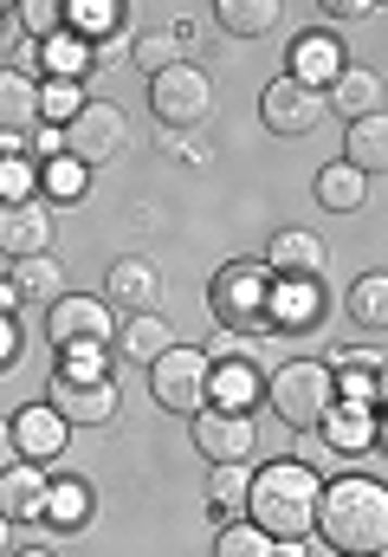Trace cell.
<instances>
[{"mask_svg": "<svg viewBox=\"0 0 388 557\" xmlns=\"http://www.w3.org/2000/svg\"><path fill=\"white\" fill-rule=\"evenodd\" d=\"M337 557H383L388 552V493L370 473H343L317 486V525Z\"/></svg>", "mask_w": 388, "mask_h": 557, "instance_id": "6da1fadb", "label": "cell"}, {"mask_svg": "<svg viewBox=\"0 0 388 557\" xmlns=\"http://www.w3.org/2000/svg\"><path fill=\"white\" fill-rule=\"evenodd\" d=\"M317 473L311 467H298V460H272V467H259L253 486H247V512H253V525L272 539V545H298V539H311V525H317Z\"/></svg>", "mask_w": 388, "mask_h": 557, "instance_id": "7a4b0ae2", "label": "cell"}, {"mask_svg": "<svg viewBox=\"0 0 388 557\" xmlns=\"http://www.w3.org/2000/svg\"><path fill=\"white\" fill-rule=\"evenodd\" d=\"M265 403H272V416L285 428L311 434L317 421L330 416V403H337V370L317 363V357H291V363H278L265 376Z\"/></svg>", "mask_w": 388, "mask_h": 557, "instance_id": "3957f363", "label": "cell"}, {"mask_svg": "<svg viewBox=\"0 0 388 557\" xmlns=\"http://www.w3.org/2000/svg\"><path fill=\"white\" fill-rule=\"evenodd\" d=\"M46 409L65 421V428H104V421L117 416V389L104 383L98 357H91V350H78V357H65V363L52 370Z\"/></svg>", "mask_w": 388, "mask_h": 557, "instance_id": "277c9868", "label": "cell"}, {"mask_svg": "<svg viewBox=\"0 0 388 557\" xmlns=\"http://www.w3.org/2000/svg\"><path fill=\"white\" fill-rule=\"evenodd\" d=\"M149 111H155L162 131H195V124H208V111H214L208 72L188 65V59L168 65V72H155V78H149Z\"/></svg>", "mask_w": 388, "mask_h": 557, "instance_id": "5b68a950", "label": "cell"}, {"mask_svg": "<svg viewBox=\"0 0 388 557\" xmlns=\"http://www.w3.org/2000/svg\"><path fill=\"white\" fill-rule=\"evenodd\" d=\"M208 305H214L221 331H240V337H253V331H265L272 278H265V267H221V273H214V285H208Z\"/></svg>", "mask_w": 388, "mask_h": 557, "instance_id": "8992f818", "label": "cell"}, {"mask_svg": "<svg viewBox=\"0 0 388 557\" xmlns=\"http://www.w3.org/2000/svg\"><path fill=\"white\" fill-rule=\"evenodd\" d=\"M149 389L168 416H201L208 409V357L188 350V344H168L155 363H149Z\"/></svg>", "mask_w": 388, "mask_h": 557, "instance_id": "52a82bcc", "label": "cell"}, {"mask_svg": "<svg viewBox=\"0 0 388 557\" xmlns=\"http://www.w3.org/2000/svg\"><path fill=\"white\" fill-rule=\"evenodd\" d=\"M46 337H52L59 350H104V344L117 337V318H111V305H104V298L65 292V298H52V305H46Z\"/></svg>", "mask_w": 388, "mask_h": 557, "instance_id": "ba28073f", "label": "cell"}, {"mask_svg": "<svg viewBox=\"0 0 388 557\" xmlns=\"http://www.w3.org/2000/svg\"><path fill=\"white\" fill-rule=\"evenodd\" d=\"M129 143V117H124V104H104V98H91L72 124H65V156L72 162H111L117 149Z\"/></svg>", "mask_w": 388, "mask_h": 557, "instance_id": "9c48e42d", "label": "cell"}, {"mask_svg": "<svg viewBox=\"0 0 388 557\" xmlns=\"http://www.w3.org/2000/svg\"><path fill=\"white\" fill-rule=\"evenodd\" d=\"M265 350H259L253 337L234 350V357H221V363H208V396H221V409L227 416H247L259 396H265Z\"/></svg>", "mask_w": 388, "mask_h": 557, "instance_id": "30bf717a", "label": "cell"}, {"mask_svg": "<svg viewBox=\"0 0 388 557\" xmlns=\"http://www.w3.org/2000/svg\"><path fill=\"white\" fill-rule=\"evenodd\" d=\"M259 117L272 137H311L324 124V91H304L298 78H272L259 91Z\"/></svg>", "mask_w": 388, "mask_h": 557, "instance_id": "8fae6325", "label": "cell"}, {"mask_svg": "<svg viewBox=\"0 0 388 557\" xmlns=\"http://www.w3.org/2000/svg\"><path fill=\"white\" fill-rule=\"evenodd\" d=\"M195 421V447L214 460V467H247L253 460V447H259V434H253V416H227V409H201V416H188Z\"/></svg>", "mask_w": 388, "mask_h": 557, "instance_id": "7c38bea8", "label": "cell"}, {"mask_svg": "<svg viewBox=\"0 0 388 557\" xmlns=\"http://www.w3.org/2000/svg\"><path fill=\"white\" fill-rule=\"evenodd\" d=\"M324 318V298H317V278H272V305H265V331H311Z\"/></svg>", "mask_w": 388, "mask_h": 557, "instance_id": "4fadbf2b", "label": "cell"}, {"mask_svg": "<svg viewBox=\"0 0 388 557\" xmlns=\"http://www.w3.org/2000/svg\"><path fill=\"white\" fill-rule=\"evenodd\" d=\"M343 65H350V59H343V39L317 26V33H304V39L291 46V72H285V78H298L304 91H330V78H337Z\"/></svg>", "mask_w": 388, "mask_h": 557, "instance_id": "5bb4252c", "label": "cell"}, {"mask_svg": "<svg viewBox=\"0 0 388 557\" xmlns=\"http://www.w3.org/2000/svg\"><path fill=\"white\" fill-rule=\"evenodd\" d=\"M52 247V214L46 201H20V208H0V253L7 260H33Z\"/></svg>", "mask_w": 388, "mask_h": 557, "instance_id": "9a60e30c", "label": "cell"}, {"mask_svg": "<svg viewBox=\"0 0 388 557\" xmlns=\"http://www.w3.org/2000/svg\"><path fill=\"white\" fill-rule=\"evenodd\" d=\"M7 428H13L20 460H33V467H46V460H59V454H65V421L52 416L46 403H26V409L7 421Z\"/></svg>", "mask_w": 388, "mask_h": 557, "instance_id": "2e32d148", "label": "cell"}, {"mask_svg": "<svg viewBox=\"0 0 388 557\" xmlns=\"http://www.w3.org/2000/svg\"><path fill=\"white\" fill-rule=\"evenodd\" d=\"M272 278H324L330 267V247L317 240V234H304V227H285V234H272Z\"/></svg>", "mask_w": 388, "mask_h": 557, "instance_id": "e0dca14e", "label": "cell"}, {"mask_svg": "<svg viewBox=\"0 0 388 557\" xmlns=\"http://www.w3.org/2000/svg\"><path fill=\"white\" fill-rule=\"evenodd\" d=\"M0 512H7L13 525L39 519V512H46V467H33V460H13V467L0 473Z\"/></svg>", "mask_w": 388, "mask_h": 557, "instance_id": "ac0fdd59", "label": "cell"}, {"mask_svg": "<svg viewBox=\"0 0 388 557\" xmlns=\"http://www.w3.org/2000/svg\"><path fill=\"white\" fill-rule=\"evenodd\" d=\"M33 124H39V85L13 65H0V137H33Z\"/></svg>", "mask_w": 388, "mask_h": 557, "instance_id": "d6986e66", "label": "cell"}, {"mask_svg": "<svg viewBox=\"0 0 388 557\" xmlns=\"http://www.w3.org/2000/svg\"><path fill=\"white\" fill-rule=\"evenodd\" d=\"M324 428V447H337V454H363L370 441H376V409H356V403H330V416L317 421Z\"/></svg>", "mask_w": 388, "mask_h": 557, "instance_id": "ffe728a7", "label": "cell"}, {"mask_svg": "<svg viewBox=\"0 0 388 557\" xmlns=\"http://www.w3.org/2000/svg\"><path fill=\"white\" fill-rule=\"evenodd\" d=\"M343 162L370 182V175H383L388 169V117L376 111V117H356L350 124V137H343Z\"/></svg>", "mask_w": 388, "mask_h": 557, "instance_id": "44dd1931", "label": "cell"}, {"mask_svg": "<svg viewBox=\"0 0 388 557\" xmlns=\"http://www.w3.org/2000/svg\"><path fill=\"white\" fill-rule=\"evenodd\" d=\"M330 104L356 124V117H376L383 111V78L376 72H363V65H343L337 78H330Z\"/></svg>", "mask_w": 388, "mask_h": 557, "instance_id": "7402d4cb", "label": "cell"}, {"mask_svg": "<svg viewBox=\"0 0 388 557\" xmlns=\"http://www.w3.org/2000/svg\"><path fill=\"white\" fill-rule=\"evenodd\" d=\"M46 525H59V532H85L91 525V486L85 480H46V512H39Z\"/></svg>", "mask_w": 388, "mask_h": 557, "instance_id": "603a6c76", "label": "cell"}, {"mask_svg": "<svg viewBox=\"0 0 388 557\" xmlns=\"http://www.w3.org/2000/svg\"><path fill=\"white\" fill-rule=\"evenodd\" d=\"M168 344H175V331H168V324H162L155 311H129L124 331H117V357L142 363V370H149V363H155V357H162Z\"/></svg>", "mask_w": 388, "mask_h": 557, "instance_id": "cb8c5ba5", "label": "cell"}, {"mask_svg": "<svg viewBox=\"0 0 388 557\" xmlns=\"http://www.w3.org/2000/svg\"><path fill=\"white\" fill-rule=\"evenodd\" d=\"M13 298L20 305H52V298H65V273H59V260L52 253H33V260H13Z\"/></svg>", "mask_w": 388, "mask_h": 557, "instance_id": "d4e9b609", "label": "cell"}, {"mask_svg": "<svg viewBox=\"0 0 388 557\" xmlns=\"http://www.w3.org/2000/svg\"><path fill=\"white\" fill-rule=\"evenodd\" d=\"M155 292H162V278H155V267H149V260H117V267L104 273V305L117 298L124 311H142Z\"/></svg>", "mask_w": 388, "mask_h": 557, "instance_id": "484cf974", "label": "cell"}, {"mask_svg": "<svg viewBox=\"0 0 388 557\" xmlns=\"http://www.w3.org/2000/svg\"><path fill=\"white\" fill-rule=\"evenodd\" d=\"M39 59H46V72H52V78H72V85H85V72L98 65V52H91L78 33H65V26H59L52 39H39Z\"/></svg>", "mask_w": 388, "mask_h": 557, "instance_id": "4316f807", "label": "cell"}, {"mask_svg": "<svg viewBox=\"0 0 388 557\" xmlns=\"http://www.w3.org/2000/svg\"><path fill=\"white\" fill-rule=\"evenodd\" d=\"M188 46H195V33H188V26H175V33H168V26H155V33H142V39L129 46V59H136V65L155 78V72L182 65V52H188Z\"/></svg>", "mask_w": 388, "mask_h": 557, "instance_id": "83f0119b", "label": "cell"}, {"mask_svg": "<svg viewBox=\"0 0 388 557\" xmlns=\"http://www.w3.org/2000/svg\"><path fill=\"white\" fill-rule=\"evenodd\" d=\"M311 195H317L324 208H337V214H356V208H363V195H370V182H363L350 162H330V169H317Z\"/></svg>", "mask_w": 388, "mask_h": 557, "instance_id": "f1b7e54d", "label": "cell"}, {"mask_svg": "<svg viewBox=\"0 0 388 557\" xmlns=\"http://www.w3.org/2000/svg\"><path fill=\"white\" fill-rule=\"evenodd\" d=\"M350 318H356V331L383 337V324H388V278L383 273H363L350 285Z\"/></svg>", "mask_w": 388, "mask_h": 557, "instance_id": "f546056e", "label": "cell"}, {"mask_svg": "<svg viewBox=\"0 0 388 557\" xmlns=\"http://www.w3.org/2000/svg\"><path fill=\"white\" fill-rule=\"evenodd\" d=\"M85 104H91V98H85V85H72V78H46V85H39V117H46L52 131H65Z\"/></svg>", "mask_w": 388, "mask_h": 557, "instance_id": "4dcf8cb0", "label": "cell"}, {"mask_svg": "<svg viewBox=\"0 0 388 557\" xmlns=\"http://www.w3.org/2000/svg\"><path fill=\"white\" fill-rule=\"evenodd\" d=\"M221 26L240 39H259L278 26V0H221Z\"/></svg>", "mask_w": 388, "mask_h": 557, "instance_id": "1f68e13d", "label": "cell"}, {"mask_svg": "<svg viewBox=\"0 0 388 557\" xmlns=\"http://www.w3.org/2000/svg\"><path fill=\"white\" fill-rule=\"evenodd\" d=\"M39 195V162L20 149V156H0V208H20Z\"/></svg>", "mask_w": 388, "mask_h": 557, "instance_id": "d6a6232c", "label": "cell"}, {"mask_svg": "<svg viewBox=\"0 0 388 557\" xmlns=\"http://www.w3.org/2000/svg\"><path fill=\"white\" fill-rule=\"evenodd\" d=\"M111 26H117V7H111V0H72V7H65V33H78L85 46L104 39Z\"/></svg>", "mask_w": 388, "mask_h": 557, "instance_id": "836d02e7", "label": "cell"}, {"mask_svg": "<svg viewBox=\"0 0 388 557\" xmlns=\"http://www.w3.org/2000/svg\"><path fill=\"white\" fill-rule=\"evenodd\" d=\"M247 486H253L247 467H214L208 473V506L214 512H247Z\"/></svg>", "mask_w": 388, "mask_h": 557, "instance_id": "e575fe53", "label": "cell"}, {"mask_svg": "<svg viewBox=\"0 0 388 557\" xmlns=\"http://www.w3.org/2000/svg\"><path fill=\"white\" fill-rule=\"evenodd\" d=\"M214 557H278V545L259 532L253 519L247 525H221V539H214Z\"/></svg>", "mask_w": 388, "mask_h": 557, "instance_id": "d590c367", "label": "cell"}, {"mask_svg": "<svg viewBox=\"0 0 388 557\" xmlns=\"http://www.w3.org/2000/svg\"><path fill=\"white\" fill-rule=\"evenodd\" d=\"M39 195H52V201H78V195H85V162H72V156L46 162V169H39Z\"/></svg>", "mask_w": 388, "mask_h": 557, "instance_id": "8d00e7d4", "label": "cell"}, {"mask_svg": "<svg viewBox=\"0 0 388 557\" xmlns=\"http://www.w3.org/2000/svg\"><path fill=\"white\" fill-rule=\"evenodd\" d=\"M337 396L356 403V409H376L383 403V370H343L337 376Z\"/></svg>", "mask_w": 388, "mask_h": 557, "instance_id": "74e56055", "label": "cell"}, {"mask_svg": "<svg viewBox=\"0 0 388 557\" xmlns=\"http://www.w3.org/2000/svg\"><path fill=\"white\" fill-rule=\"evenodd\" d=\"M20 26L39 33V39H52V33L65 26V7H52V0H26V7H20Z\"/></svg>", "mask_w": 388, "mask_h": 557, "instance_id": "f35d334b", "label": "cell"}, {"mask_svg": "<svg viewBox=\"0 0 388 557\" xmlns=\"http://www.w3.org/2000/svg\"><path fill=\"white\" fill-rule=\"evenodd\" d=\"M26 156H33V162H59V156H65V131H52V124L33 131V137H26Z\"/></svg>", "mask_w": 388, "mask_h": 557, "instance_id": "ab89813d", "label": "cell"}, {"mask_svg": "<svg viewBox=\"0 0 388 557\" xmlns=\"http://www.w3.org/2000/svg\"><path fill=\"white\" fill-rule=\"evenodd\" d=\"M20 357V324H13V311H0V370Z\"/></svg>", "mask_w": 388, "mask_h": 557, "instance_id": "60d3db41", "label": "cell"}, {"mask_svg": "<svg viewBox=\"0 0 388 557\" xmlns=\"http://www.w3.org/2000/svg\"><path fill=\"white\" fill-rule=\"evenodd\" d=\"M298 454H304V460H298V467H317V460H324V454H330V447H324V434H317V428H311V434H298Z\"/></svg>", "mask_w": 388, "mask_h": 557, "instance_id": "b9f144b4", "label": "cell"}, {"mask_svg": "<svg viewBox=\"0 0 388 557\" xmlns=\"http://www.w3.org/2000/svg\"><path fill=\"white\" fill-rule=\"evenodd\" d=\"M13 460H20V447H13V428H7V421H0V473H7V467H13Z\"/></svg>", "mask_w": 388, "mask_h": 557, "instance_id": "7bdbcfd3", "label": "cell"}, {"mask_svg": "<svg viewBox=\"0 0 388 557\" xmlns=\"http://www.w3.org/2000/svg\"><path fill=\"white\" fill-rule=\"evenodd\" d=\"M350 370H383V350H350Z\"/></svg>", "mask_w": 388, "mask_h": 557, "instance_id": "ee69618b", "label": "cell"}, {"mask_svg": "<svg viewBox=\"0 0 388 557\" xmlns=\"http://www.w3.org/2000/svg\"><path fill=\"white\" fill-rule=\"evenodd\" d=\"M13 552V519H7V512H0V557Z\"/></svg>", "mask_w": 388, "mask_h": 557, "instance_id": "f6af8a7d", "label": "cell"}, {"mask_svg": "<svg viewBox=\"0 0 388 557\" xmlns=\"http://www.w3.org/2000/svg\"><path fill=\"white\" fill-rule=\"evenodd\" d=\"M13 305H20V298H13V285L0 278V311H13Z\"/></svg>", "mask_w": 388, "mask_h": 557, "instance_id": "bcb514c9", "label": "cell"}, {"mask_svg": "<svg viewBox=\"0 0 388 557\" xmlns=\"http://www.w3.org/2000/svg\"><path fill=\"white\" fill-rule=\"evenodd\" d=\"M13 557H52V552H13Z\"/></svg>", "mask_w": 388, "mask_h": 557, "instance_id": "7dc6e473", "label": "cell"}, {"mask_svg": "<svg viewBox=\"0 0 388 557\" xmlns=\"http://www.w3.org/2000/svg\"><path fill=\"white\" fill-rule=\"evenodd\" d=\"M0 20H7V7H0Z\"/></svg>", "mask_w": 388, "mask_h": 557, "instance_id": "c3c4849f", "label": "cell"}]
</instances>
